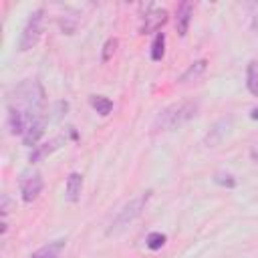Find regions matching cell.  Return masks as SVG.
Wrapping results in <instances>:
<instances>
[{
  "mask_svg": "<svg viewBox=\"0 0 258 258\" xmlns=\"http://www.w3.org/2000/svg\"><path fill=\"white\" fill-rule=\"evenodd\" d=\"M10 107H18V109L28 111L32 115H40V111L44 107V89H42V85L38 81H32V79L22 81L10 97Z\"/></svg>",
  "mask_w": 258,
  "mask_h": 258,
  "instance_id": "6da1fadb",
  "label": "cell"
},
{
  "mask_svg": "<svg viewBox=\"0 0 258 258\" xmlns=\"http://www.w3.org/2000/svg\"><path fill=\"white\" fill-rule=\"evenodd\" d=\"M198 115V103L196 101H183V103H175L169 105L167 109H163L155 121H153V131H171L177 129L181 125H185L189 119H194Z\"/></svg>",
  "mask_w": 258,
  "mask_h": 258,
  "instance_id": "7a4b0ae2",
  "label": "cell"
},
{
  "mask_svg": "<svg viewBox=\"0 0 258 258\" xmlns=\"http://www.w3.org/2000/svg\"><path fill=\"white\" fill-rule=\"evenodd\" d=\"M149 198H151V191H143L141 196H137V198H133L129 204H125V206L119 210V214L113 218V222H111L107 234H119L121 230H125L137 216H141V212L145 210Z\"/></svg>",
  "mask_w": 258,
  "mask_h": 258,
  "instance_id": "3957f363",
  "label": "cell"
},
{
  "mask_svg": "<svg viewBox=\"0 0 258 258\" xmlns=\"http://www.w3.org/2000/svg\"><path fill=\"white\" fill-rule=\"evenodd\" d=\"M42 14H44V10L38 8V10H34V12L28 16L26 26H24V30H22V34H20V42H18V48H20L22 52L30 50V48L38 42V38H40V34H42V20H44Z\"/></svg>",
  "mask_w": 258,
  "mask_h": 258,
  "instance_id": "277c9868",
  "label": "cell"
},
{
  "mask_svg": "<svg viewBox=\"0 0 258 258\" xmlns=\"http://www.w3.org/2000/svg\"><path fill=\"white\" fill-rule=\"evenodd\" d=\"M167 20V10L157 6V4H147L143 6V14H141V24H139V30L143 34L147 32H155L159 30Z\"/></svg>",
  "mask_w": 258,
  "mask_h": 258,
  "instance_id": "5b68a950",
  "label": "cell"
},
{
  "mask_svg": "<svg viewBox=\"0 0 258 258\" xmlns=\"http://www.w3.org/2000/svg\"><path fill=\"white\" fill-rule=\"evenodd\" d=\"M38 117H42V115H32L18 107H8V129H10V133L22 137L26 133V129L34 123V119H38Z\"/></svg>",
  "mask_w": 258,
  "mask_h": 258,
  "instance_id": "8992f818",
  "label": "cell"
},
{
  "mask_svg": "<svg viewBox=\"0 0 258 258\" xmlns=\"http://www.w3.org/2000/svg\"><path fill=\"white\" fill-rule=\"evenodd\" d=\"M42 191V177L38 171H24L20 177V194L26 204L34 202Z\"/></svg>",
  "mask_w": 258,
  "mask_h": 258,
  "instance_id": "52a82bcc",
  "label": "cell"
},
{
  "mask_svg": "<svg viewBox=\"0 0 258 258\" xmlns=\"http://www.w3.org/2000/svg\"><path fill=\"white\" fill-rule=\"evenodd\" d=\"M191 16H194V4L191 2H181L177 6V12H175V28H177V34L179 36H185L187 34Z\"/></svg>",
  "mask_w": 258,
  "mask_h": 258,
  "instance_id": "ba28073f",
  "label": "cell"
},
{
  "mask_svg": "<svg viewBox=\"0 0 258 258\" xmlns=\"http://www.w3.org/2000/svg\"><path fill=\"white\" fill-rule=\"evenodd\" d=\"M44 127H46V119L44 117H38L34 119V123L26 129V133L22 135V143L28 145V147H36L38 139L44 135Z\"/></svg>",
  "mask_w": 258,
  "mask_h": 258,
  "instance_id": "9c48e42d",
  "label": "cell"
},
{
  "mask_svg": "<svg viewBox=\"0 0 258 258\" xmlns=\"http://www.w3.org/2000/svg\"><path fill=\"white\" fill-rule=\"evenodd\" d=\"M60 143H62V139H60V137H56V139H52V141H48V143L36 145V147L30 151V155H28V161H30V163H36V161L44 159L46 155H50L52 151H56V149L60 147Z\"/></svg>",
  "mask_w": 258,
  "mask_h": 258,
  "instance_id": "30bf717a",
  "label": "cell"
},
{
  "mask_svg": "<svg viewBox=\"0 0 258 258\" xmlns=\"http://www.w3.org/2000/svg\"><path fill=\"white\" fill-rule=\"evenodd\" d=\"M206 67H208V62L204 60V58H200V60H196V62H191L183 73H181V77L177 79V83H181V85H185V83H191V81H198L204 73H206Z\"/></svg>",
  "mask_w": 258,
  "mask_h": 258,
  "instance_id": "8fae6325",
  "label": "cell"
},
{
  "mask_svg": "<svg viewBox=\"0 0 258 258\" xmlns=\"http://www.w3.org/2000/svg\"><path fill=\"white\" fill-rule=\"evenodd\" d=\"M81 189H83V175L77 173V171L69 173V177H67V200L73 202V204L79 202Z\"/></svg>",
  "mask_w": 258,
  "mask_h": 258,
  "instance_id": "7c38bea8",
  "label": "cell"
},
{
  "mask_svg": "<svg viewBox=\"0 0 258 258\" xmlns=\"http://www.w3.org/2000/svg\"><path fill=\"white\" fill-rule=\"evenodd\" d=\"M62 248H64V240H54V242H48L46 246L38 248L30 258H58Z\"/></svg>",
  "mask_w": 258,
  "mask_h": 258,
  "instance_id": "4fadbf2b",
  "label": "cell"
},
{
  "mask_svg": "<svg viewBox=\"0 0 258 258\" xmlns=\"http://www.w3.org/2000/svg\"><path fill=\"white\" fill-rule=\"evenodd\" d=\"M226 127H228V121H218V123L210 129V133L206 135V139H204V141H206V145H208V147L218 145V143L222 141V137L226 135V131H228Z\"/></svg>",
  "mask_w": 258,
  "mask_h": 258,
  "instance_id": "5bb4252c",
  "label": "cell"
},
{
  "mask_svg": "<svg viewBox=\"0 0 258 258\" xmlns=\"http://www.w3.org/2000/svg\"><path fill=\"white\" fill-rule=\"evenodd\" d=\"M89 103H91V107H93L99 115H103V117H107V115L113 111V101L107 99V97H103V95H91Z\"/></svg>",
  "mask_w": 258,
  "mask_h": 258,
  "instance_id": "9a60e30c",
  "label": "cell"
},
{
  "mask_svg": "<svg viewBox=\"0 0 258 258\" xmlns=\"http://www.w3.org/2000/svg\"><path fill=\"white\" fill-rule=\"evenodd\" d=\"M246 87L248 91L258 97V62L256 60H250L248 62V69H246Z\"/></svg>",
  "mask_w": 258,
  "mask_h": 258,
  "instance_id": "2e32d148",
  "label": "cell"
},
{
  "mask_svg": "<svg viewBox=\"0 0 258 258\" xmlns=\"http://www.w3.org/2000/svg\"><path fill=\"white\" fill-rule=\"evenodd\" d=\"M165 54V34L157 32L151 42V60H161Z\"/></svg>",
  "mask_w": 258,
  "mask_h": 258,
  "instance_id": "e0dca14e",
  "label": "cell"
},
{
  "mask_svg": "<svg viewBox=\"0 0 258 258\" xmlns=\"http://www.w3.org/2000/svg\"><path fill=\"white\" fill-rule=\"evenodd\" d=\"M145 244H147L149 250H159V248L165 244V234H161V232H151V234L147 236Z\"/></svg>",
  "mask_w": 258,
  "mask_h": 258,
  "instance_id": "ac0fdd59",
  "label": "cell"
},
{
  "mask_svg": "<svg viewBox=\"0 0 258 258\" xmlns=\"http://www.w3.org/2000/svg\"><path fill=\"white\" fill-rule=\"evenodd\" d=\"M214 181H216L218 185H224V187H234V185H236L234 175H232V173H224V171H218V173L214 175Z\"/></svg>",
  "mask_w": 258,
  "mask_h": 258,
  "instance_id": "d6986e66",
  "label": "cell"
},
{
  "mask_svg": "<svg viewBox=\"0 0 258 258\" xmlns=\"http://www.w3.org/2000/svg\"><path fill=\"white\" fill-rule=\"evenodd\" d=\"M117 38H109L107 42H105V46H103V62H107V60H111V56L115 54V50H117Z\"/></svg>",
  "mask_w": 258,
  "mask_h": 258,
  "instance_id": "ffe728a7",
  "label": "cell"
},
{
  "mask_svg": "<svg viewBox=\"0 0 258 258\" xmlns=\"http://www.w3.org/2000/svg\"><path fill=\"white\" fill-rule=\"evenodd\" d=\"M250 117H252V119H258V107H256V109H252V111H250Z\"/></svg>",
  "mask_w": 258,
  "mask_h": 258,
  "instance_id": "44dd1931",
  "label": "cell"
}]
</instances>
